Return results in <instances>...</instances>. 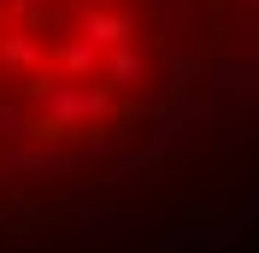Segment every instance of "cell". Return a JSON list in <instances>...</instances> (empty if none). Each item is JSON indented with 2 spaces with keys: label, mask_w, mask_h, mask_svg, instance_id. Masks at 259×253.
Segmentation results:
<instances>
[{
  "label": "cell",
  "mask_w": 259,
  "mask_h": 253,
  "mask_svg": "<svg viewBox=\"0 0 259 253\" xmlns=\"http://www.w3.org/2000/svg\"><path fill=\"white\" fill-rule=\"evenodd\" d=\"M136 77V0H0V136H77Z\"/></svg>",
  "instance_id": "obj_1"
}]
</instances>
